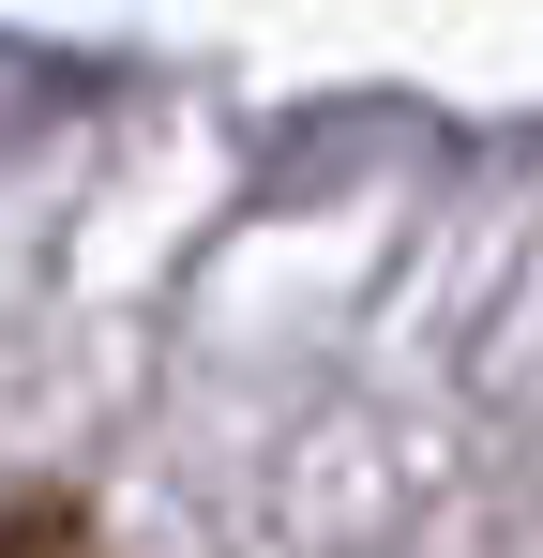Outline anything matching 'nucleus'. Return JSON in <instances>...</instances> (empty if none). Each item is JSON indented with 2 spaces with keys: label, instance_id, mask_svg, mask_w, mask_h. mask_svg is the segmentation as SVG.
Here are the masks:
<instances>
[{
  "label": "nucleus",
  "instance_id": "obj_1",
  "mask_svg": "<svg viewBox=\"0 0 543 558\" xmlns=\"http://www.w3.org/2000/svg\"><path fill=\"white\" fill-rule=\"evenodd\" d=\"M0 558H90V513L76 498H15L0 513Z\"/></svg>",
  "mask_w": 543,
  "mask_h": 558
}]
</instances>
